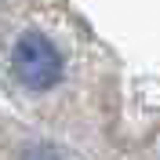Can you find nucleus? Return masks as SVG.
<instances>
[{
    "label": "nucleus",
    "instance_id": "1",
    "mask_svg": "<svg viewBox=\"0 0 160 160\" xmlns=\"http://www.w3.org/2000/svg\"><path fill=\"white\" fill-rule=\"evenodd\" d=\"M11 66H15V77H18L29 91H48V88H55L58 77H62V55L55 51V44H51L48 37H40V33H26V37L15 44Z\"/></svg>",
    "mask_w": 160,
    "mask_h": 160
}]
</instances>
